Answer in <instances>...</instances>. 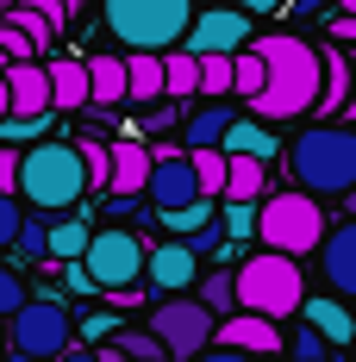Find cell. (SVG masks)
<instances>
[{"mask_svg": "<svg viewBox=\"0 0 356 362\" xmlns=\"http://www.w3.org/2000/svg\"><path fill=\"white\" fill-rule=\"evenodd\" d=\"M319 275H325V288H331V300L356 306V218L325 225V238H319Z\"/></svg>", "mask_w": 356, "mask_h": 362, "instance_id": "obj_12", "label": "cell"}, {"mask_svg": "<svg viewBox=\"0 0 356 362\" xmlns=\"http://www.w3.org/2000/svg\"><path fill=\"white\" fill-rule=\"evenodd\" d=\"M0 69H6V57H0Z\"/></svg>", "mask_w": 356, "mask_h": 362, "instance_id": "obj_50", "label": "cell"}, {"mask_svg": "<svg viewBox=\"0 0 356 362\" xmlns=\"http://www.w3.org/2000/svg\"><path fill=\"white\" fill-rule=\"evenodd\" d=\"M250 50L263 57V94L250 100L256 125H287L319 100V50L300 32H256Z\"/></svg>", "mask_w": 356, "mask_h": 362, "instance_id": "obj_1", "label": "cell"}, {"mask_svg": "<svg viewBox=\"0 0 356 362\" xmlns=\"http://www.w3.org/2000/svg\"><path fill=\"white\" fill-rule=\"evenodd\" d=\"M0 344L13 350V356H38V362H57L63 350H75V325H69V306L63 300H44V293H32L13 319H6V331H0Z\"/></svg>", "mask_w": 356, "mask_h": 362, "instance_id": "obj_8", "label": "cell"}, {"mask_svg": "<svg viewBox=\"0 0 356 362\" xmlns=\"http://www.w3.org/2000/svg\"><path fill=\"white\" fill-rule=\"evenodd\" d=\"M338 13H344V19H356V0H338Z\"/></svg>", "mask_w": 356, "mask_h": 362, "instance_id": "obj_44", "label": "cell"}, {"mask_svg": "<svg viewBox=\"0 0 356 362\" xmlns=\"http://www.w3.org/2000/svg\"><path fill=\"white\" fill-rule=\"evenodd\" d=\"M163 218V231H181V238H194L200 225H213V200H194V206H176V213H156Z\"/></svg>", "mask_w": 356, "mask_h": 362, "instance_id": "obj_34", "label": "cell"}, {"mask_svg": "<svg viewBox=\"0 0 356 362\" xmlns=\"http://www.w3.org/2000/svg\"><path fill=\"white\" fill-rule=\"evenodd\" d=\"M287 175H294V194H306V200H344L356 187V132L313 119L287 144Z\"/></svg>", "mask_w": 356, "mask_h": 362, "instance_id": "obj_2", "label": "cell"}, {"mask_svg": "<svg viewBox=\"0 0 356 362\" xmlns=\"http://www.w3.org/2000/svg\"><path fill=\"white\" fill-rule=\"evenodd\" d=\"M6 362H38V356H13V350H6Z\"/></svg>", "mask_w": 356, "mask_h": 362, "instance_id": "obj_47", "label": "cell"}, {"mask_svg": "<svg viewBox=\"0 0 356 362\" xmlns=\"http://www.w3.org/2000/svg\"><path fill=\"white\" fill-rule=\"evenodd\" d=\"M75 156H81V175H88V187H101L107 194V138H69Z\"/></svg>", "mask_w": 356, "mask_h": 362, "instance_id": "obj_31", "label": "cell"}, {"mask_svg": "<svg viewBox=\"0 0 356 362\" xmlns=\"http://www.w3.org/2000/svg\"><path fill=\"white\" fill-rule=\"evenodd\" d=\"M188 169H194L200 200H219V194H225V156H219V150H194V156H188Z\"/></svg>", "mask_w": 356, "mask_h": 362, "instance_id": "obj_28", "label": "cell"}, {"mask_svg": "<svg viewBox=\"0 0 356 362\" xmlns=\"http://www.w3.org/2000/svg\"><path fill=\"white\" fill-rule=\"evenodd\" d=\"M6 81V112L13 119H38V112H50V81H44V63H6L0 69Z\"/></svg>", "mask_w": 356, "mask_h": 362, "instance_id": "obj_17", "label": "cell"}, {"mask_svg": "<svg viewBox=\"0 0 356 362\" xmlns=\"http://www.w3.org/2000/svg\"><path fill=\"white\" fill-rule=\"evenodd\" d=\"M269 362H282V356H269Z\"/></svg>", "mask_w": 356, "mask_h": 362, "instance_id": "obj_51", "label": "cell"}, {"mask_svg": "<svg viewBox=\"0 0 356 362\" xmlns=\"http://www.w3.org/2000/svg\"><path fill=\"white\" fill-rule=\"evenodd\" d=\"M144 281L163 293V300H169V293H188L200 281V256L188 250L181 238H163L156 250H144Z\"/></svg>", "mask_w": 356, "mask_h": 362, "instance_id": "obj_13", "label": "cell"}, {"mask_svg": "<svg viewBox=\"0 0 356 362\" xmlns=\"http://www.w3.org/2000/svg\"><path fill=\"white\" fill-rule=\"evenodd\" d=\"M144 194L156 213H176V206H194L200 187H194V169L181 150H150V175H144Z\"/></svg>", "mask_w": 356, "mask_h": 362, "instance_id": "obj_11", "label": "cell"}, {"mask_svg": "<svg viewBox=\"0 0 356 362\" xmlns=\"http://www.w3.org/2000/svg\"><path fill=\"white\" fill-rule=\"evenodd\" d=\"M213 350H238V356H282V325H269V319H256V313H231V319H219L213 325Z\"/></svg>", "mask_w": 356, "mask_h": 362, "instance_id": "obj_14", "label": "cell"}, {"mask_svg": "<svg viewBox=\"0 0 356 362\" xmlns=\"http://www.w3.org/2000/svg\"><path fill=\"white\" fill-rule=\"evenodd\" d=\"M113 356H119V362H169V356H163V344H156L150 331H119V337H113Z\"/></svg>", "mask_w": 356, "mask_h": 362, "instance_id": "obj_30", "label": "cell"}, {"mask_svg": "<svg viewBox=\"0 0 356 362\" xmlns=\"http://www.w3.org/2000/svg\"><path fill=\"white\" fill-rule=\"evenodd\" d=\"M213 218H219V238H225V244H244V238H256V206H231V200H225Z\"/></svg>", "mask_w": 356, "mask_h": 362, "instance_id": "obj_33", "label": "cell"}, {"mask_svg": "<svg viewBox=\"0 0 356 362\" xmlns=\"http://www.w3.org/2000/svg\"><path fill=\"white\" fill-rule=\"evenodd\" d=\"M144 244L138 231L107 225V231H88V250H81V275L94 281V293H113L119 306H132L144 288Z\"/></svg>", "mask_w": 356, "mask_h": 362, "instance_id": "obj_7", "label": "cell"}, {"mask_svg": "<svg viewBox=\"0 0 356 362\" xmlns=\"http://www.w3.org/2000/svg\"><path fill=\"white\" fill-rule=\"evenodd\" d=\"M57 362H101V350H81V344H75V350H63Z\"/></svg>", "mask_w": 356, "mask_h": 362, "instance_id": "obj_43", "label": "cell"}, {"mask_svg": "<svg viewBox=\"0 0 356 362\" xmlns=\"http://www.w3.org/2000/svg\"><path fill=\"white\" fill-rule=\"evenodd\" d=\"M269 194V163H250V156H225V194L231 206H256Z\"/></svg>", "mask_w": 356, "mask_h": 362, "instance_id": "obj_22", "label": "cell"}, {"mask_svg": "<svg viewBox=\"0 0 356 362\" xmlns=\"http://www.w3.org/2000/svg\"><path fill=\"white\" fill-rule=\"evenodd\" d=\"M350 362H356V344H350Z\"/></svg>", "mask_w": 356, "mask_h": 362, "instance_id": "obj_49", "label": "cell"}, {"mask_svg": "<svg viewBox=\"0 0 356 362\" xmlns=\"http://www.w3.org/2000/svg\"><path fill=\"white\" fill-rule=\"evenodd\" d=\"M81 194H88V175H81V156H75L69 138H44V144L19 150V187H13V200L63 218L69 206H81Z\"/></svg>", "mask_w": 356, "mask_h": 362, "instance_id": "obj_4", "label": "cell"}, {"mask_svg": "<svg viewBox=\"0 0 356 362\" xmlns=\"http://www.w3.org/2000/svg\"><path fill=\"white\" fill-rule=\"evenodd\" d=\"M0 119H6V81H0Z\"/></svg>", "mask_w": 356, "mask_h": 362, "instance_id": "obj_46", "label": "cell"}, {"mask_svg": "<svg viewBox=\"0 0 356 362\" xmlns=\"http://www.w3.org/2000/svg\"><path fill=\"white\" fill-rule=\"evenodd\" d=\"M44 231H50V218H19V231H13L19 262H44Z\"/></svg>", "mask_w": 356, "mask_h": 362, "instance_id": "obj_35", "label": "cell"}, {"mask_svg": "<svg viewBox=\"0 0 356 362\" xmlns=\"http://www.w3.org/2000/svg\"><path fill=\"white\" fill-rule=\"evenodd\" d=\"M194 362H256V356H238V350H207V356H194Z\"/></svg>", "mask_w": 356, "mask_h": 362, "instance_id": "obj_42", "label": "cell"}, {"mask_svg": "<svg viewBox=\"0 0 356 362\" xmlns=\"http://www.w3.org/2000/svg\"><path fill=\"white\" fill-rule=\"evenodd\" d=\"M0 362H6V344H0Z\"/></svg>", "mask_w": 356, "mask_h": 362, "instance_id": "obj_48", "label": "cell"}, {"mask_svg": "<svg viewBox=\"0 0 356 362\" xmlns=\"http://www.w3.org/2000/svg\"><path fill=\"white\" fill-rule=\"evenodd\" d=\"M19 200H13V194H0V250H6V244H13V231H19Z\"/></svg>", "mask_w": 356, "mask_h": 362, "instance_id": "obj_39", "label": "cell"}, {"mask_svg": "<svg viewBox=\"0 0 356 362\" xmlns=\"http://www.w3.org/2000/svg\"><path fill=\"white\" fill-rule=\"evenodd\" d=\"M231 293H238V313H256V319L282 325V319L300 313V300H306V275H300V262H287V256L250 250L244 262L231 269Z\"/></svg>", "mask_w": 356, "mask_h": 362, "instance_id": "obj_5", "label": "cell"}, {"mask_svg": "<svg viewBox=\"0 0 356 362\" xmlns=\"http://www.w3.org/2000/svg\"><path fill=\"white\" fill-rule=\"evenodd\" d=\"M13 187H19V150L0 144V194H13Z\"/></svg>", "mask_w": 356, "mask_h": 362, "instance_id": "obj_40", "label": "cell"}, {"mask_svg": "<svg viewBox=\"0 0 356 362\" xmlns=\"http://www.w3.org/2000/svg\"><path fill=\"white\" fill-rule=\"evenodd\" d=\"M231 119H238L231 100H207V107H194V112H188V125H181V156H194V150H219V138H225Z\"/></svg>", "mask_w": 356, "mask_h": 362, "instance_id": "obj_20", "label": "cell"}, {"mask_svg": "<svg viewBox=\"0 0 356 362\" xmlns=\"http://www.w3.org/2000/svg\"><path fill=\"white\" fill-rule=\"evenodd\" d=\"M81 69H88V107H119V100H125V57L101 50V57H88Z\"/></svg>", "mask_w": 356, "mask_h": 362, "instance_id": "obj_21", "label": "cell"}, {"mask_svg": "<svg viewBox=\"0 0 356 362\" xmlns=\"http://www.w3.org/2000/svg\"><path fill=\"white\" fill-rule=\"evenodd\" d=\"M63 281H69V293H94V281L81 275V262H63Z\"/></svg>", "mask_w": 356, "mask_h": 362, "instance_id": "obj_41", "label": "cell"}, {"mask_svg": "<svg viewBox=\"0 0 356 362\" xmlns=\"http://www.w3.org/2000/svg\"><path fill=\"white\" fill-rule=\"evenodd\" d=\"M344 206H350V218H356V187H350V194H344Z\"/></svg>", "mask_w": 356, "mask_h": 362, "instance_id": "obj_45", "label": "cell"}, {"mask_svg": "<svg viewBox=\"0 0 356 362\" xmlns=\"http://www.w3.org/2000/svg\"><path fill=\"white\" fill-rule=\"evenodd\" d=\"M256 238H263V250L269 256H287V262H300V256L319 250L325 238V206L319 200H306V194H263L256 200Z\"/></svg>", "mask_w": 356, "mask_h": 362, "instance_id": "obj_6", "label": "cell"}, {"mask_svg": "<svg viewBox=\"0 0 356 362\" xmlns=\"http://www.w3.org/2000/svg\"><path fill=\"white\" fill-rule=\"evenodd\" d=\"M194 288H200L194 300H200L213 319H231V313H238V293H231V269H213V275H200Z\"/></svg>", "mask_w": 356, "mask_h": 362, "instance_id": "obj_26", "label": "cell"}, {"mask_svg": "<svg viewBox=\"0 0 356 362\" xmlns=\"http://www.w3.org/2000/svg\"><path fill=\"white\" fill-rule=\"evenodd\" d=\"M88 231H94V225H81V218H50V231H44V256H57V262H81Z\"/></svg>", "mask_w": 356, "mask_h": 362, "instance_id": "obj_24", "label": "cell"}, {"mask_svg": "<svg viewBox=\"0 0 356 362\" xmlns=\"http://www.w3.org/2000/svg\"><path fill=\"white\" fill-rule=\"evenodd\" d=\"M300 319H306V331L319 337L325 350H350V344H356V313L344 306V300H331V293L300 300Z\"/></svg>", "mask_w": 356, "mask_h": 362, "instance_id": "obj_16", "label": "cell"}, {"mask_svg": "<svg viewBox=\"0 0 356 362\" xmlns=\"http://www.w3.org/2000/svg\"><path fill=\"white\" fill-rule=\"evenodd\" d=\"M101 13L125 57H169L194 25V0H101Z\"/></svg>", "mask_w": 356, "mask_h": 362, "instance_id": "obj_3", "label": "cell"}, {"mask_svg": "<svg viewBox=\"0 0 356 362\" xmlns=\"http://www.w3.org/2000/svg\"><path fill=\"white\" fill-rule=\"evenodd\" d=\"M213 313L194 300V293H169V300H156L150 306V337L163 344V356L169 362H194L213 350Z\"/></svg>", "mask_w": 356, "mask_h": 362, "instance_id": "obj_9", "label": "cell"}, {"mask_svg": "<svg viewBox=\"0 0 356 362\" xmlns=\"http://www.w3.org/2000/svg\"><path fill=\"white\" fill-rule=\"evenodd\" d=\"M19 6H32V13H38V19H44L57 37L69 32V0H19Z\"/></svg>", "mask_w": 356, "mask_h": 362, "instance_id": "obj_38", "label": "cell"}, {"mask_svg": "<svg viewBox=\"0 0 356 362\" xmlns=\"http://www.w3.org/2000/svg\"><path fill=\"white\" fill-rule=\"evenodd\" d=\"M194 63H200V94L231 100V57H194Z\"/></svg>", "mask_w": 356, "mask_h": 362, "instance_id": "obj_32", "label": "cell"}, {"mask_svg": "<svg viewBox=\"0 0 356 362\" xmlns=\"http://www.w3.org/2000/svg\"><path fill=\"white\" fill-rule=\"evenodd\" d=\"M250 37H256V19L231 13V6H207V13H194L181 50L188 57H238V50H250Z\"/></svg>", "mask_w": 356, "mask_h": 362, "instance_id": "obj_10", "label": "cell"}, {"mask_svg": "<svg viewBox=\"0 0 356 362\" xmlns=\"http://www.w3.org/2000/svg\"><path fill=\"white\" fill-rule=\"evenodd\" d=\"M50 125H57V112H38V119H13V112H6V119H0V144L6 150H32V144H44V138H50Z\"/></svg>", "mask_w": 356, "mask_h": 362, "instance_id": "obj_27", "label": "cell"}, {"mask_svg": "<svg viewBox=\"0 0 356 362\" xmlns=\"http://www.w3.org/2000/svg\"><path fill=\"white\" fill-rule=\"evenodd\" d=\"M219 156H250V163H275V156H282V138H275L269 125H256V119H231V125H225V138H219Z\"/></svg>", "mask_w": 356, "mask_h": 362, "instance_id": "obj_19", "label": "cell"}, {"mask_svg": "<svg viewBox=\"0 0 356 362\" xmlns=\"http://www.w3.org/2000/svg\"><path fill=\"white\" fill-rule=\"evenodd\" d=\"M44 81H50V112H81L88 107V69L75 57H44Z\"/></svg>", "mask_w": 356, "mask_h": 362, "instance_id": "obj_18", "label": "cell"}, {"mask_svg": "<svg viewBox=\"0 0 356 362\" xmlns=\"http://www.w3.org/2000/svg\"><path fill=\"white\" fill-rule=\"evenodd\" d=\"M25 300H32V288L19 281V269H6V262H0V325H6V319H13Z\"/></svg>", "mask_w": 356, "mask_h": 362, "instance_id": "obj_37", "label": "cell"}, {"mask_svg": "<svg viewBox=\"0 0 356 362\" xmlns=\"http://www.w3.org/2000/svg\"><path fill=\"white\" fill-rule=\"evenodd\" d=\"M125 100L138 107L163 100V57H125Z\"/></svg>", "mask_w": 356, "mask_h": 362, "instance_id": "obj_23", "label": "cell"}, {"mask_svg": "<svg viewBox=\"0 0 356 362\" xmlns=\"http://www.w3.org/2000/svg\"><path fill=\"white\" fill-rule=\"evenodd\" d=\"M75 337H81V350H94V344H107V337H119V319L113 313H88V319H69Z\"/></svg>", "mask_w": 356, "mask_h": 362, "instance_id": "obj_36", "label": "cell"}, {"mask_svg": "<svg viewBox=\"0 0 356 362\" xmlns=\"http://www.w3.org/2000/svg\"><path fill=\"white\" fill-rule=\"evenodd\" d=\"M200 94V63L188 50H169L163 57V100H194Z\"/></svg>", "mask_w": 356, "mask_h": 362, "instance_id": "obj_25", "label": "cell"}, {"mask_svg": "<svg viewBox=\"0 0 356 362\" xmlns=\"http://www.w3.org/2000/svg\"><path fill=\"white\" fill-rule=\"evenodd\" d=\"M144 175H150V144H144V138H119V144H107V194H113V200H138Z\"/></svg>", "mask_w": 356, "mask_h": 362, "instance_id": "obj_15", "label": "cell"}, {"mask_svg": "<svg viewBox=\"0 0 356 362\" xmlns=\"http://www.w3.org/2000/svg\"><path fill=\"white\" fill-rule=\"evenodd\" d=\"M231 94H238V100H256V94H263V57H256V50H238V57H231Z\"/></svg>", "mask_w": 356, "mask_h": 362, "instance_id": "obj_29", "label": "cell"}]
</instances>
